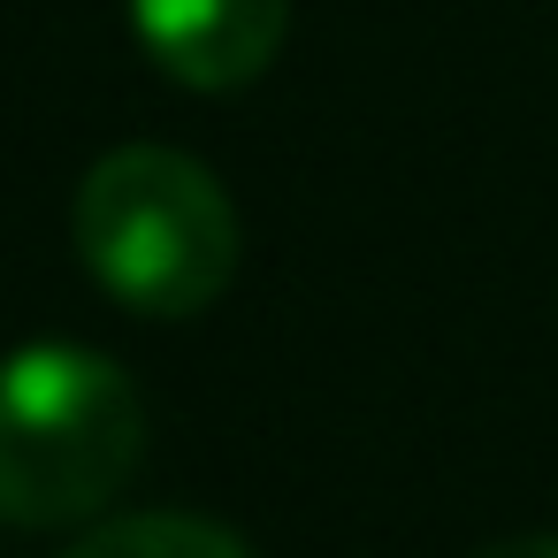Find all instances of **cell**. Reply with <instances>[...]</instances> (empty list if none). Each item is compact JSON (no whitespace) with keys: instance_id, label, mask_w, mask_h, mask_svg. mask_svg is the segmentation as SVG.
Wrapping results in <instances>:
<instances>
[{"instance_id":"cell-5","label":"cell","mask_w":558,"mask_h":558,"mask_svg":"<svg viewBox=\"0 0 558 558\" xmlns=\"http://www.w3.org/2000/svg\"><path fill=\"white\" fill-rule=\"evenodd\" d=\"M474 558H558V535H512V543H489Z\"/></svg>"},{"instance_id":"cell-2","label":"cell","mask_w":558,"mask_h":558,"mask_svg":"<svg viewBox=\"0 0 558 558\" xmlns=\"http://www.w3.org/2000/svg\"><path fill=\"white\" fill-rule=\"evenodd\" d=\"M146 459V405L93 344H24L0 360V520L77 527L116 505Z\"/></svg>"},{"instance_id":"cell-1","label":"cell","mask_w":558,"mask_h":558,"mask_svg":"<svg viewBox=\"0 0 558 558\" xmlns=\"http://www.w3.org/2000/svg\"><path fill=\"white\" fill-rule=\"evenodd\" d=\"M70 230H77L85 276L146 322L207 314L230 291L238 253H245V230H238L222 177L177 146L100 154L77 184Z\"/></svg>"},{"instance_id":"cell-4","label":"cell","mask_w":558,"mask_h":558,"mask_svg":"<svg viewBox=\"0 0 558 558\" xmlns=\"http://www.w3.org/2000/svg\"><path fill=\"white\" fill-rule=\"evenodd\" d=\"M70 558H253L238 527L199 512H116L70 543Z\"/></svg>"},{"instance_id":"cell-3","label":"cell","mask_w":558,"mask_h":558,"mask_svg":"<svg viewBox=\"0 0 558 558\" xmlns=\"http://www.w3.org/2000/svg\"><path fill=\"white\" fill-rule=\"evenodd\" d=\"M131 32L177 85L238 93L276 62L291 0H131Z\"/></svg>"}]
</instances>
